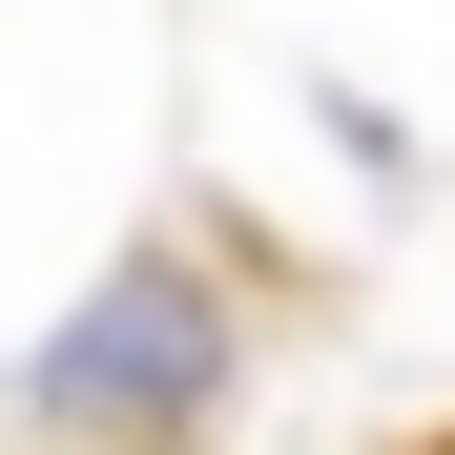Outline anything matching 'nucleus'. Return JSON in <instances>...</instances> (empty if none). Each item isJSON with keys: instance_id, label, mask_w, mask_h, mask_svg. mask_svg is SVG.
<instances>
[{"instance_id": "nucleus-1", "label": "nucleus", "mask_w": 455, "mask_h": 455, "mask_svg": "<svg viewBox=\"0 0 455 455\" xmlns=\"http://www.w3.org/2000/svg\"><path fill=\"white\" fill-rule=\"evenodd\" d=\"M21 414L84 435V455H187V435L228 414V311H207V269H187V249H124L84 311L21 352Z\"/></svg>"}]
</instances>
